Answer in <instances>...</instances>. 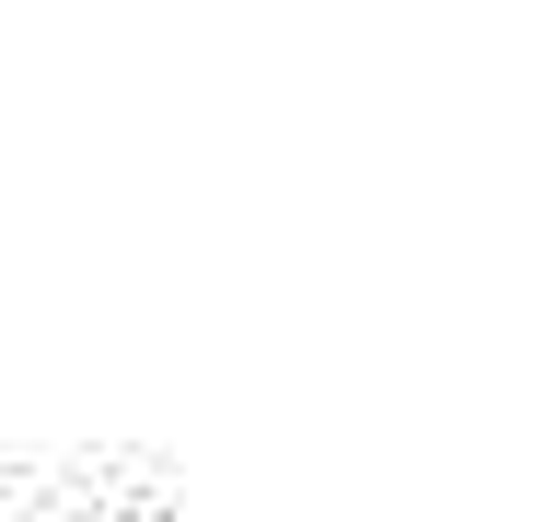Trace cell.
I'll return each instance as SVG.
<instances>
[{
	"mask_svg": "<svg viewBox=\"0 0 557 522\" xmlns=\"http://www.w3.org/2000/svg\"><path fill=\"white\" fill-rule=\"evenodd\" d=\"M128 522H163V511H128Z\"/></svg>",
	"mask_w": 557,
	"mask_h": 522,
	"instance_id": "cell-1",
	"label": "cell"
}]
</instances>
